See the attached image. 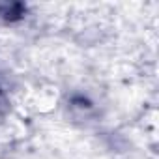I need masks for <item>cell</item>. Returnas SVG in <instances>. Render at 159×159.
Segmentation results:
<instances>
[{
    "label": "cell",
    "instance_id": "6da1fadb",
    "mask_svg": "<svg viewBox=\"0 0 159 159\" xmlns=\"http://www.w3.org/2000/svg\"><path fill=\"white\" fill-rule=\"evenodd\" d=\"M19 15H23V6L21 4H4L0 8V17H4L8 21L17 19Z\"/></svg>",
    "mask_w": 159,
    "mask_h": 159
}]
</instances>
